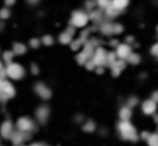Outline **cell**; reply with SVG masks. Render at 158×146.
<instances>
[{
  "instance_id": "cell-6",
  "label": "cell",
  "mask_w": 158,
  "mask_h": 146,
  "mask_svg": "<svg viewBox=\"0 0 158 146\" xmlns=\"http://www.w3.org/2000/svg\"><path fill=\"white\" fill-rule=\"evenodd\" d=\"M25 52V46L24 45H21V44H14V47H13V53H17V54H21Z\"/></svg>"
},
{
  "instance_id": "cell-3",
  "label": "cell",
  "mask_w": 158,
  "mask_h": 146,
  "mask_svg": "<svg viewBox=\"0 0 158 146\" xmlns=\"http://www.w3.org/2000/svg\"><path fill=\"white\" fill-rule=\"evenodd\" d=\"M0 132H1V136L5 137V138L12 137V134H13V125H12V123L10 120L5 121L2 124L1 128H0Z\"/></svg>"
},
{
  "instance_id": "cell-2",
  "label": "cell",
  "mask_w": 158,
  "mask_h": 146,
  "mask_svg": "<svg viewBox=\"0 0 158 146\" xmlns=\"http://www.w3.org/2000/svg\"><path fill=\"white\" fill-rule=\"evenodd\" d=\"M6 71V75L12 78V79H19L20 77L24 74V70L23 67L20 66L19 64H14V63H11L8 64L7 67L5 68Z\"/></svg>"
},
{
  "instance_id": "cell-8",
  "label": "cell",
  "mask_w": 158,
  "mask_h": 146,
  "mask_svg": "<svg viewBox=\"0 0 158 146\" xmlns=\"http://www.w3.org/2000/svg\"><path fill=\"white\" fill-rule=\"evenodd\" d=\"M7 5H12V4H14V1H6Z\"/></svg>"
},
{
  "instance_id": "cell-5",
  "label": "cell",
  "mask_w": 158,
  "mask_h": 146,
  "mask_svg": "<svg viewBox=\"0 0 158 146\" xmlns=\"http://www.w3.org/2000/svg\"><path fill=\"white\" fill-rule=\"evenodd\" d=\"M2 59L5 60L6 63H8V64H11L12 59H13V51H6V52H4Z\"/></svg>"
},
{
  "instance_id": "cell-7",
  "label": "cell",
  "mask_w": 158,
  "mask_h": 146,
  "mask_svg": "<svg viewBox=\"0 0 158 146\" xmlns=\"http://www.w3.org/2000/svg\"><path fill=\"white\" fill-rule=\"evenodd\" d=\"M10 10L8 8H2L1 11H0V19H7L8 17H10Z\"/></svg>"
},
{
  "instance_id": "cell-1",
  "label": "cell",
  "mask_w": 158,
  "mask_h": 146,
  "mask_svg": "<svg viewBox=\"0 0 158 146\" xmlns=\"http://www.w3.org/2000/svg\"><path fill=\"white\" fill-rule=\"evenodd\" d=\"M14 95V88L7 80L0 79V100H7Z\"/></svg>"
},
{
  "instance_id": "cell-4",
  "label": "cell",
  "mask_w": 158,
  "mask_h": 146,
  "mask_svg": "<svg viewBox=\"0 0 158 146\" xmlns=\"http://www.w3.org/2000/svg\"><path fill=\"white\" fill-rule=\"evenodd\" d=\"M17 125H18L19 130H21V131H26V130L31 128V123L27 118H20Z\"/></svg>"
}]
</instances>
